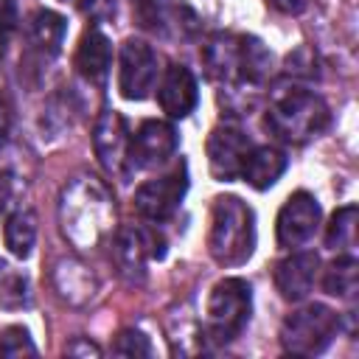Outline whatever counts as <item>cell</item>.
<instances>
[{
  "instance_id": "32",
  "label": "cell",
  "mask_w": 359,
  "mask_h": 359,
  "mask_svg": "<svg viewBox=\"0 0 359 359\" xmlns=\"http://www.w3.org/2000/svg\"><path fill=\"white\" fill-rule=\"evenodd\" d=\"M3 48H6V36L0 34V56H3Z\"/></svg>"
},
{
  "instance_id": "17",
  "label": "cell",
  "mask_w": 359,
  "mask_h": 359,
  "mask_svg": "<svg viewBox=\"0 0 359 359\" xmlns=\"http://www.w3.org/2000/svg\"><path fill=\"white\" fill-rule=\"evenodd\" d=\"M65 34H67V22L62 14L50 11V8H39L31 14L28 20V45H31V56H36L39 65H48L59 56L62 45H65Z\"/></svg>"
},
{
  "instance_id": "29",
  "label": "cell",
  "mask_w": 359,
  "mask_h": 359,
  "mask_svg": "<svg viewBox=\"0 0 359 359\" xmlns=\"http://www.w3.org/2000/svg\"><path fill=\"white\" fill-rule=\"evenodd\" d=\"M8 202H11V177H8V171H0V219L8 208Z\"/></svg>"
},
{
  "instance_id": "8",
  "label": "cell",
  "mask_w": 359,
  "mask_h": 359,
  "mask_svg": "<svg viewBox=\"0 0 359 359\" xmlns=\"http://www.w3.org/2000/svg\"><path fill=\"white\" fill-rule=\"evenodd\" d=\"M165 255V241L157 236L154 230H140V227H121L112 238V261L118 275L132 283L140 286L146 280V264L149 258H163Z\"/></svg>"
},
{
  "instance_id": "18",
  "label": "cell",
  "mask_w": 359,
  "mask_h": 359,
  "mask_svg": "<svg viewBox=\"0 0 359 359\" xmlns=\"http://www.w3.org/2000/svg\"><path fill=\"white\" fill-rule=\"evenodd\" d=\"M286 165H289V160L278 146H252L244 160L241 180L247 185H252L255 191H266L280 180Z\"/></svg>"
},
{
  "instance_id": "33",
  "label": "cell",
  "mask_w": 359,
  "mask_h": 359,
  "mask_svg": "<svg viewBox=\"0 0 359 359\" xmlns=\"http://www.w3.org/2000/svg\"><path fill=\"white\" fill-rule=\"evenodd\" d=\"M3 266H6V261H3V258H0V269H3Z\"/></svg>"
},
{
  "instance_id": "13",
  "label": "cell",
  "mask_w": 359,
  "mask_h": 359,
  "mask_svg": "<svg viewBox=\"0 0 359 359\" xmlns=\"http://www.w3.org/2000/svg\"><path fill=\"white\" fill-rule=\"evenodd\" d=\"M320 202L309 194V191H294L283 208L278 210V244L286 247V250H294V247H303L320 227Z\"/></svg>"
},
{
  "instance_id": "14",
  "label": "cell",
  "mask_w": 359,
  "mask_h": 359,
  "mask_svg": "<svg viewBox=\"0 0 359 359\" xmlns=\"http://www.w3.org/2000/svg\"><path fill=\"white\" fill-rule=\"evenodd\" d=\"M76 73L90 84V87H104L109 67H112V42L101 28H87L79 39L76 56H73Z\"/></svg>"
},
{
  "instance_id": "9",
  "label": "cell",
  "mask_w": 359,
  "mask_h": 359,
  "mask_svg": "<svg viewBox=\"0 0 359 359\" xmlns=\"http://www.w3.org/2000/svg\"><path fill=\"white\" fill-rule=\"evenodd\" d=\"M157 81V53L154 48L140 39L129 36L118 53V90L126 101H143L151 95Z\"/></svg>"
},
{
  "instance_id": "26",
  "label": "cell",
  "mask_w": 359,
  "mask_h": 359,
  "mask_svg": "<svg viewBox=\"0 0 359 359\" xmlns=\"http://www.w3.org/2000/svg\"><path fill=\"white\" fill-rule=\"evenodd\" d=\"M65 353H67V356H101V348H98L95 342L84 339V337H76L73 342L65 345Z\"/></svg>"
},
{
  "instance_id": "20",
  "label": "cell",
  "mask_w": 359,
  "mask_h": 359,
  "mask_svg": "<svg viewBox=\"0 0 359 359\" xmlns=\"http://www.w3.org/2000/svg\"><path fill=\"white\" fill-rule=\"evenodd\" d=\"M3 241H6V247L14 258H28L34 252V244H36V216H34V210L22 208V210L11 213L6 227H3Z\"/></svg>"
},
{
  "instance_id": "28",
  "label": "cell",
  "mask_w": 359,
  "mask_h": 359,
  "mask_svg": "<svg viewBox=\"0 0 359 359\" xmlns=\"http://www.w3.org/2000/svg\"><path fill=\"white\" fill-rule=\"evenodd\" d=\"M266 3L278 11H283V14H300L309 6V0H266Z\"/></svg>"
},
{
  "instance_id": "21",
  "label": "cell",
  "mask_w": 359,
  "mask_h": 359,
  "mask_svg": "<svg viewBox=\"0 0 359 359\" xmlns=\"http://www.w3.org/2000/svg\"><path fill=\"white\" fill-rule=\"evenodd\" d=\"M356 278H359V264L351 252H342L337 261L328 264L323 272V292L331 297H353L356 292Z\"/></svg>"
},
{
  "instance_id": "16",
  "label": "cell",
  "mask_w": 359,
  "mask_h": 359,
  "mask_svg": "<svg viewBox=\"0 0 359 359\" xmlns=\"http://www.w3.org/2000/svg\"><path fill=\"white\" fill-rule=\"evenodd\" d=\"M317 266H320L317 252H292L289 258L278 261L272 278H275V289L280 292V297L292 303L303 300L314 286Z\"/></svg>"
},
{
  "instance_id": "19",
  "label": "cell",
  "mask_w": 359,
  "mask_h": 359,
  "mask_svg": "<svg viewBox=\"0 0 359 359\" xmlns=\"http://www.w3.org/2000/svg\"><path fill=\"white\" fill-rule=\"evenodd\" d=\"M53 286L73 306H81L95 294V278L90 275V269L84 264H79L73 258H62L53 266Z\"/></svg>"
},
{
  "instance_id": "1",
  "label": "cell",
  "mask_w": 359,
  "mask_h": 359,
  "mask_svg": "<svg viewBox=\"0 0 359 359\" xmlns=\"http://www.w3.org/2000/svg\"><path fill=\"white\" fill-rule=\"evenodd\" d=\"M59 230L76 250L98 247L115 227V202L109 188L93 174H79L59 191Z\"/></svg>"
},
{
  "instance_id": "11",
  "label": "cell",
  "mask_w": 359,
  "mask_h": 359,
  "mask_svg": "<svg viewBox=\"0 0 359 359\" xmlns=\"http://www.w3.org/2000/svg\"><path fill=\"white\" fill-rule=\"evenodd\" d=\"M177 143L180 137L171 123L157 121V118L143 121L137 132L129 137V174L168 163V157H174L177 151Z\"/></svg>"
},
{
  "instance_id": "27",
  "label": "cell",
  "mask_w": 359,
  "mask_h": 359,
  "mask_svg": "<svg viewBox=\"0 0 359 359\" xmlns=\"http://www.w3.org/2000/svg\"><path fill=\"white\" fill-rule=\"evenodd\" d=\"M17 25V6L14 0H0V34L8 36Z\"/></svg>"
},
{
  "instance_id": "12",
  "label": "cell",
  "mask_w": 359,
  "mask_h": 359,
  "mask_svg": "<svg viewBox=\"0 0 359 359\" xmlns=\"http://www.w3.org/2000/svg\"><path fill=\"white\" fill-rule=\"evenodd\" d=\"M252 149V140L236 123H219L208 137V165L219 182H230L241 177L244 160Z\"/></svg>"
},
{
  "instance_id": "30",
  "label": "cell",
  "mask_w": 359,
  "mask_h": 359,
  "mask_svg": "<svg viewBox=\"0 0 359 359\" xmlns=\"http://www.w3.org/2000/svg\"><path fill=\"white\" fill-rule=\"evenodd\" d=\"M8 112H11V107H8L6 95L0 93V143H3L6 135H8Z\"/></svg>"
},
{
  "instance_id": "23",
  "label": "cell",
  "mask_w": 359,
  "mask_h": 359,
  "mask_svg": "<svg viewBox=\"0 0 359 359\" xmlns=\"http://www.w3.org/2000/svg\"><path fill=\"white\" fill-rule=\"evenodd\" d=\"M31 303L28 275L14 272L8 264L0 269V306L3 309H25Z\"/></svg>"
},
{
  "instance_id": "5",
  "label": "cell",
  "mask_w": 359,
  "mask_h": 359,
  "mask_svg": "<svg viewBox=\"0 0 359 359\" xmlns=\"http://www.w3.org/2000/svg\"><path fill=\"white\" fill-rule=\"evenodd\" d=\"M250 311H252L250 283L244 278H222L210 289L202 337H208L213 345H230L247 328Z\"/></svg>"
},
{
  "instance_id": "3",
  "label": "cell",
  "mask_w": 359,
  "mask_h": 359,
  "mask_svg": "<svg viewBox=\"0 0 359 359\" xmlns=\"http://www.w3.org/2000/svg\"><path fill=\"white\" fill-rule=\"evenodd\" d=\"M331 121L328 104L309 87L280 84L272 90L266 104V129L283 143H306L325 132Z\"/></svg>"
},
{
  "instance_id": "2",
  "label": "cell",
  "mask_w": 359,
  "mask_h": 359,
  "mask_svg": "<svg viewBox=\"0 0 359 359\" xmlns=\"http://www.w3.org/2000/svg\"><path fill=\"white\" fill-rule=\"evenodd\" d=\"M202 59L208 76L230 93L261 87L272 70V50L250 34H213L202 48Z\"/></svg>"
},
{
  "instance_id": "6",
  "label": "cell",
  "mask_w": 359,
  "mask_h": 359,
  "mask_svg": "<svg viewBox=\"0 0 359 359\" xmlns=\"http://www.w3.org/2000/svg\"><path fill=\"white\" fill-rule=\"evenodd\" d=\"M339 331V314L323 303H309L292 311L280 325V345L294 356L323 353Z\"/></svg>"
},
{
  "instance_id": "10",
  "label": "cell",
  "mask_w": 359,
  "mask_h": 359,
  "mask_svg": "<svg viewBox=\"0 0 359 359\" xmlns=\"http://www.w3.org/2000/svg\"><path fill=\"white\" fill-rule=\"evenodd\" d=\"M93 151L101 163V168L115 177H129V129L121 112L104 109L93 123Z\"/></svg>"
},
{
  "instance_id": "25",
  "label": "cell",
  "mask_w": 359,
  "mask_h": 359,
  "mask_svg": "<svg viewBox=\"0 0 359 359\" xmlns=\"http://www.w3.org/2000/svg\"><path fill=\"white\" fill-rule=\"evenodd\" d=\"M112 353L115 356H151V342L143 331L137 328H123L118 337H115V345H112Z\"/></svg>"
},
{
  "instance_id": "4",
  "label": "cell",
  "mask_w": 359,
  "mask_h": 359,
  "mask_svg": "<svg viewBox=\"0 0 359 359\" xmlns=\"http://www.w3.org/2000/svg\"><path fill=\"white\" fill-rule=\"evenodd\" d=\"M208 250L216 264L238 266L255 250V213L233 194L216 196L210 205Z\"/></svg>"
},
{
  "instance_id": "15",
  "label": "cell",
  "mask_w": 359,
  "mask_h": 359,
  "mask_svg": "<svg viewBox=\"0 0 359 359\" xmlns=\"http://www.w3.org/2000/svg\"><path fill=\"white\" fill-rule=\"evenodd\" d=\"M157 101L168 118H188L199 101L196 76L185 65H168L157 87Z\"/></svg>"
},
{
  "instance_id": "24",
  "label": "cell",
  "mask_w": 359,
  "mask_h": 359,
  "mask_svg": "<svg viewBox=\"0 0 359 359\" xmlns=\"http://www.w3.org/2000/svg\"><path fill=\"white\" fill-rule=\"evenodd\" d=\"M0 356H36V345L22 325H8L0 334Z\"/></svg>"
},
{
  "instance_id": "31",
  "label": "cell",
  "mask_w": 359,
  "mask_h": 359,
  "mask_svg": "<svg viewBox=\"0 0 359 359\" xmlns=\"http://www.w3.org/2000/svg\"><path fill=\"white\" fill-rule=\"evenodd\" d=\"M62 3H76V6H84L87 0H62Z\"/></svg>"
},
{
  "instance_id": "22",
  "label": "cell",
  "mask_w": 359,
  "mask_h": 359,
  "mask_svg": "<svg viewBox=\"0 0 359 359\" xmlns=\"http://www.w3.org/2000/svg\"><path fill=\"white\" fill-rule=\"evenodd\" d=\"M353 244H356V205H345L328 222L325 247L348 252V250H353Z\"/></svg>"
},
{
  "instance_id": "7",
  "label": "cell",
  "mask_w": 359,
  "mask_h": 359,
  "mask_svg": "<svg viewBox=\"0 0 359 359\" xmlns=\"http://www.w3.org/2000/svg\"><path fill=\"white\" fill-rule=\"evenodd\" d=\"M185 191H188V168L185 160H180L168 174L146 180L135 191V210L140 213V219L151 224H163L177 213Z\"/></svg>"
}]
</instances>
